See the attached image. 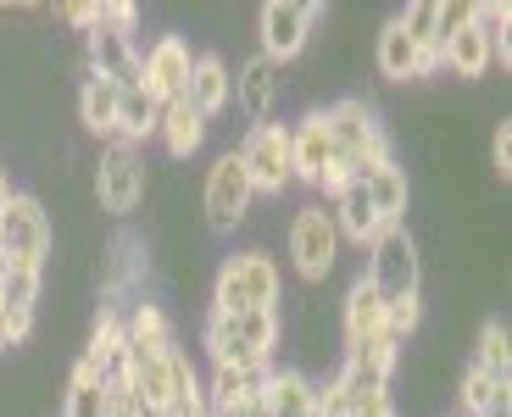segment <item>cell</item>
Returning <instances> with one entry per match:
<instances>
[{
	"instance_id": "obj_1",
	"label": "cell",
	"mask_w": 512,
	"mask_h": 417,
	"mask_svg": "<svg viewBox=\"0 0 512 417\" xmlns=\"http://www.w3.org/2000/svg\"><path fill=\"white\" fill-rule=\"evenodd\" d=\"M284 340V312H206L201 345L212 356V367H273Z\"/></svg>"
},
{
	"instance_id": "obj_2",
	"label": "cell",
	"mask_w": 512,
	"mask_h": 417,
	"mask_svg": "<svg viewBox=\"0 0 512 417\" xmlns=\"http://www.w3.org/2000/svg\"><path fill=\"white\" fill-rule=\"evenodd\" d=\"M123 384L134 390V401L145 406V417H184L195 406H206V384L195 373V362L184 351L167 356H128Z\"/></svg>"
},
{
	"instance_id": "obj_3",
	"label": "cell",
	"mask_w": 512,
	"mask_h": 417,
	"mask_svg": "<svg viewBox=\"0 0 512 417\" xmlns=\"http://www.w3.org/2000/svg\"><path fill=\"white\" fill-rule=\"evenodd\" d=\"M284 301V273L268 251H234L223 256L212 284V312H268Z\"/></svg>"
},
{
	"instance_id": "obj_4",
	"label": "cell",
	"mask_w": 512,
	"mask_h": 417,
	"mask_svg": "<svg viewBox=\"0 0 512 417\" xmlns=\"http://www.w3.org/2000/svg\"><path fill=\"white\" fill-rule=\"evenodd\" d=\"M284 245H290L295 278H301V284H323V278L334 273V262H340V245H346V240H340V228H334L329 206L307 201V206H295Z\"/></svg>"
},
{
	"instance_id": "obj_5",
	"label": "cell",
	"mask_w": 512,
	"mask_h": 417,
	"mask_svg": "<svg viewBox=\"0 0 512 417\" xmlns=\"http://www.w3.org/2000/svg\"><path fill=\"white\" fill-rule=\"evenodd\" d=\"M51 212L39 206V195H12V206L0 212V267H45L51 256Z\"/></svg>"
},
{
	"instance_id": "obj_6",
	"label": "cell",
	"mask_w": 512,
	"mask_h": 417,
	"mask_svg": "<svg viewBox=\"0 0 512 417\" xmlns=\"http://www.w3.org/2000/svg\"><path fill=\"white\" fill-rule=\"evenodd\" d=\"M234 156L245 162V178H251L256 195H284L295 184V173H290V123H251L245 139L234 145Z\"/></svg>"
},
{
	"instance_id": "obj_7",
	"label": "cell",
	"mask_w": 512,
	"mask_h": 417,
	"mask_svg": "<svg viewBox=\"0 0 512 417\" xmlns=\"http://www.w3.org/2000/svg\"><path fill=\"white\" fill-rule=\"evenodd\" d=\"M145 190H151L145 156L134 151V145H123V139H106L101 162H95V201H101V212L128 217L134 206L145 201Z\"/></svg>"
},
{
	"instance_id": "obj_8",
	"label": "cell",
	"mask_w": 512,
	"mask_h": 417,
	"mask_svg": "<svg viewBox=\"0 0 512 417\" xmlns=\"http://www.w3.org/2000/svg\"><path fill=\"white\" fill-rule=\"evenodd\" d=\"M201 206H206V228H218V234H234V228H240L245 217H251L256 190H251V178H245V162H240L234 151H223L218 162L206 167Z\"/></svg>"
},
{
	"instance_id": "obj_9",
	"label": "cell",
	"mask_w": 512,
	"mask_h": 417,
	"mask_svg": "<svg viewBox=\"0 0 512 417\" xmlns=\"http://www.w3.org/2000/svg\"><path fill=\"white\" fill-rule=\"evenodd\" d=\"M362 251H368L362 278H368V284H379V295H407V290H418V240H412L407 223H384L379 234L362 245Z\"/></svg>"
},
{
	"instance_id": "obj_10",
	"label": "cell",
	"mask_w": 512,
	"mask_h": 417,
	"mask_svg": "<svg viewBox=\"0 0 512 417\" xmlns=\"http://www.w3.org/2000/svg\"><path fill=\"white\" fill-rule=\"evenodd\" d=\"M323 6L318 0H268L256 12V34H262V56L268 62H295V56L312 45V28H318Z\"/></svg>"
},
{
	"instance_id": "obj_11",
	"label": "cell",
	"mask_w": 512,
	"mask_h": 417,
	"mask_svg": "<svg viewBox=\"0 0 512 417\" xmlns=\"http://www.w3.org/2000/svg\"><path fill=\"white\" fill-rule=\"evenodd\" d=\"M190 67H195L190 39H184V34H156L151 45L140 51V89L151 95L156 106L184 101V89H190Z\"/></svg>"
},
{
	"instance_id": "obj_12",
	"label": "cell",
	"mask_w": 512,
	"mask_h": 417,
	"mask_svg": "<svg viewBox=\"0 0 512 417\" xmlns=\"http://www.w3.org/2000/svg\"><path fill=\"white\" fill-rule=\"evenodd\" d=\"M290 173L295 184H312V190H323V178L334 173V139L323 112H307L301 123H290Z\"/></svg>"
},
{
	"instance_id": "obj_13",
	"label": "cell",
	"mask_w": 512,
	"mask_h": 417,
	"mask_svg": "<svg viewBox=\"0 0 512 417\" xmlns=\"http://www.w3.org/2000/svg\"><path fill=\"white\" fill-rule=\"evenodd\" d=\"M279 89H284L279 62H268L262 51L245 56L240 73H234V101H240V112L251 117V123H268V112L279 106Z\"/></svg>"
},
{
	"instance_id": "obj_14",
	"label": "cell",
	"mask_w": 512,
	"mask_h": 417,
	"mask_svg": "<svg viewBox=\"0 0 512 417\" xmlns=\"http://www.w3.org/2000/svg\"><path fill=\"white\" fill-rule=\"evenodd\" d=\"M490 67H496V45H490L485 23H479V17H468V23L446 39V51H440V73L468 78V84H474V78H485Z\"/></svg>"
},
{
	"instance_id": "obj_15",
	"label": "cell",
	"mask_w": 512,
	"mask_h": 417,
	"mask_svg": "<svg viewBox=\"0 0 512 417\" xmlns=\"http://www.w3.org/2000/svg\"><path fill=\"white\" fill-rule=\"evenodd\" d=\"M84 73L112 78L117 89H134V84H140V45L95 23L90 28V67H84Z\"/></svg>"
},
{
	"instance_id": "obj_16",
	"label": "cell",
	"mask_w": 512,
	"mask_h": 417,
	"mask_svg": "<svg viewBox=\"0 0 512 417\" xmlns=\"http://www.w3.org/2000/svg\"><path fill=\"white\" fill-rule=\"evenodd\" d=\"M184 101L212 123V117L234 101V67L223 62L218 51H201V56H195V67H190V89H184Z\"/></svg>"
},
{
	"instance_id": "obj_17",
	"label": "cell",
	"mask_w": 512,
	"mask_h": 417,
	"mask_svg": "<svg viewBox=\"0 0 512 417\" xmlns=\"http://www.w3.org/2000/svg\"><path fill=\"white\" fill-rule=\"evenodd\" d=\"M128 323V356H167L179 351V334H173V317L162 301H134L123 312Z\"/></svg>"
},
{
	"instance_id": "obj_18",
	"label": "cell",
	"mask_w": 512,
	"mask_h": 417,
	"mask_svg": "<svg viewBox=\"0 0 512 417\" xmlns=\"http://www.w3.org/2000/svg\"><path fill=\"white\" fill-rule=\"evenodd\" d=\"M396 362H401V345L390 340V334H373V340H362V345H346L340 379H346V384H379V390H390V379H396Z\"/></svg>"
},
{
	"instance_id": "obj_19",
	"label": "cell",
	"mask_w": 512,
	"mask_h": 417,
	"mask_svg": "<svg viewBox=\"0 0 512 417\" xmlns=\"http://www.w3.org/2000/svg\"><path fill=\"white\" fill-rule=\"evenodd\" d=\"M206 128H212V123H206L190 101H167L162 106V123H156V139H162V151L173 156V162H190V156L206 145Z\"/></svg>"
},
{
	"instance_id": "obj_20",
	"label": "cell",
	"mask_w": 512,
	"mask_h": 417,
	"mask_svg": "<svg viewBox=\"0 0 512 417\" xmlns=\"http://www.w3.org/2000/svg\"><path fill=\"white\" fill-rule=\"evenodd\" d=\"M84 362L101 367L106 373H117V367L128 362V323H123V306L101 301V312H95V329H90V345H84Z\"/></svg>"
},
{
	"instance_id": "obj_21",
	"label": "cell",
	"mask_w": 512,
	"mask_h": 417,
	"mask_svg": "<svg viewBox=\"0 0 512 417\" xmlns=\"http://www.w3.org/2000/svg\"><path fill=\"white\" fill-rule=\"evenodd\" d=\"M117 101H123V89L112 78L84 73V84H78V123L95 139H117Z\"/></svg>"
},
{
	"instance_id": "obj_22",
	"label": "cell",
	"mask_w": 512,
	"mask_h": 417,
	"mask_svg": "<svg viewBox=\"0 0 512 417\" xmlns=\"http://www.w3.org/2000/svg\"><path fill=\"white\" fill-rule=\"evenodd\" d=\"M329 217H334V228H340V240H351V245H368L373 234L384 228L379 217H373L362 184H340V190L329 195Z\"/></svg>"
},
{
	"instance_id": "obj_23",
	"label": "cell",
	"mask_w": 512,
	"mask_h": 417,
	"mask_svg": "<svg viewBox=\"0 0 512 417\" xmlns=\"http://www.w3.org/2000/svg\"><path fill=\"white\" fill-rule=\"evenodd\" d=\"M373 67H379V78H390V84H412L418 78V45H412V34L390 17V23L379 28V39H373Z\"/></svg>"
},
{
	"instance_id": "obj_24",
	"label": "cell",
	"mask_w": 512,
	"mask_h": 417,
	"mask_svg": "<svg viewBox=\"0 0 512 417\" xmlns=\"http://www.w3.org/2000/svg\"><path fill=\"white\" fill-rule=\"evenodd\" d=\"M340 329H346V345H362V340H373V334H384V295H379V284H368V278L351 284L346 312H340Z\"/></svg>"
},
{
	"instance_id": "obj_25",
	"label": "cell",
	"mask_w": 512,
	"mask_h": 417,
	"mask_svg": "<svg viewBox=\"0 0 512 417\" xmlns=\"http://www.w3.org/2000/svg\"><path fill=\"white\" fill-rule=\"evenodd\" d=\"M312 390H318V384H312L301 367H268V379H262V401H268L273 417H307Z\"/></svg>"
},
{
	"instance_id": "obj_26",
	"label": "cell",
	"mask_w": 512,
	"mask_h": 417,
	"mask_svg": "<svg viewBox=\"0 0 512 417\" xmlns=\"http://www.w3.org/2000/svg\"><path fill=\"white\" fill-rule=\"evenodd\" d=\"M362 190H368V206H373V217H379V223H401V217H407L412 178H407V167H401V162L379 167V173L362 184Z\"/></svg>"
},
{
	"instance_id": "obj_27",
	"label": "cell",
	"mask_w": 512,
	"mask_h": 417,
	"mask_svg": "<svg viewBox=\"0 0 512 417\" xmlns=\"http://www.w3.org/2000/svg\"><path fill=\"white\" fill-rule=\"evenodd\" d=\"M62 417H106V379H101V367L84 362V356L73 362V379H67V395H62Z\"/></svg>"
},
{
	"instance_id": "obj_28",
	"label": "cell",
	"mask_w": 512,
	"mask_h": 417,
	"mask_svg": "<svg viewBox=\"0 0 512 417\" xmlns=\"http://www.w3.org/2000/svg\"><path fill=\"white\" fill-rule=\"evenodd\" d=\"M156 123H162V106H156L140 84H134V89H123V101H117V139L140 151L145 139L156 134Z\"/></svg>"
},
{
	"instance_id": "obj_29",
	"label": "cell",
	"mask_w": 512,
	"mask_h": 417,
	"mask_svg": "<svg viewBox=\"0 0 512 417\" xmlns=\"http://www.w3.org/2000/svg\"><path fill=\"white\" fill-rule=\"evenodd\" d=\"M262 379H268V367H212V384H206V406L218 412V406L251 401V395H262Z\"/></svg>"
},
{
	"instance_id": "obj_30",
	"label": "cell",
	"mask_w": 512,
	"mask_h": 417,
	"mask_svg": "<svg viewBox=\"0 0 512 417\" xmlns=\"http://www.w3.org/2000/svg\"><path fill=\"white\" fill-rule=\"evenodd\" d=\"M496 401H512L507 379H496V373H485V367L468 362V373H462V384H457V406H462V417H485Z\"/></svg>"
},
{
	"instance_id": "obj_31",
	"label": "cell",
	"mask_w": 512,
	"mask_h": 417,
	"mask_svg": "<svg viewBox=\"0 0 512 417\" xmlns=\"http://www.w3.org/2000/svg\"><path fill=\"white\" fill-rule=\"evenodd\" d=\"M145 273V240H134V234H117L112 240V278H106V301L117 306V295L134 290Z\"/></svg>"
},
{
	"instance_id": "obj_32",
	"label": "cell",
	"mask_w": 512,
	"mask_h": 417,
	"mask_svg": "<svg viewBox=\"0 0 512 417\" xmlns=\"http://www.w3.org/2000/svg\"><path fill=\"white\" fill-rule=\"evenodd\" d=\"M474 367H485V373H496V379H507V373H512V334H507L501 317H485V323H479Z\"/></svg>"
},
{
	"instance_id": "obj_33",
	"label": "cell",
	"mask_w": 512,
	"mask_h": 417,
	"mask_svg": "<svg viewBox=\"0 0 512 417\" xmlns=\"http://www.w3.org/2000/svg\"><path fill=\"white\" fill-rule=\"evenodd\" d=\"M418 323H423V295L418 290H407V295H384V334L390 340H412L418 334Z\"/></svg>"
},
{
	"instance_id": "obj_34",
	"label": "cell",
	"mask_w": 512,
	"mask_h": 417,
	"mask_svg": "<svg viewBox=\"0 0 512 417\" xmlns=\"http://www.w3.org/2000/svg\"><path fill=\"white\" fill-rule=\"evenodd\" d=\"M0 284H6V306H39L45 267H0Z\"/></svg>"
},
{
	"instance_id": "obj_35",
	"label": "cell",
	"mask_w": 512,
	"mask_h": 417,
	"mask_svg": "<svg viewBox=\"0 0 512 417\" xmlns=\"http://www.w3.org/2000/svg\"><path fill=\"white\" fill-rule=\"evenodd\" d=\"M101 28L134 39V28H140V6H128V0H101Z\"/></svg>"
},
{
	"instance_id": "obj_36",
	"label": "cell",
	"mask_w": 512,
	"mask_h": 417,
	"mask_svg": "<svg viewBox=\"0 0 512 417\" xmlns=\"http://www.w3.org/2000/svg\"><path fill=\"white\" fill-rule=\"evenodd\" d=\"M490 167H496V178L507 184V173H512V123H507V117H501L496 139H490Z\"/></svg>"
},
{
	"instance_id": "obj_37",
	"label": "cell",
	"mask_w": 512,
	"mask_h": 417,
	"mask_svg": "<svg viewBox=\"0 0 512 417\" xmlns=\"http://www.w3.org/2000/svg\"><path fill=\"white\" fill-rule=\"evenodd\" d=\"M56 17H62V23H73V28H84V34H90V28L101 23V6H90V0H73V6H56Z\"/></svg>"
},
{
	"instance_id": "obj_38",
	"label": "cell",
	"mask_w": 512,
	"mask_h": 417,
	"mask_svg": "<svg viewBox=\"0 0 512 417\" xmlns=\"http://www.w3.org/2000/svg\"><path fill=\"white\" fill-rule=\"evenodd\" d=\"M206 412H212V406H206ZM212 417H273V412H268V401H262V395H251V401L218 406V412H212Z\"/></svg>"
},
{
	"instance_id": "obj_39",
	"label": "cell",
	"mask_w": 512,
	"mask_h": 417,
	"mask_svg": "<svg viewBox=\"0 0 512 417\" xmlns=\"http://www.w3.org/2000/svg\"><path fill=\"white\" fill-rule=\"evenodd\" d=\"M12 195H17V190H12V178H6V167H0V212L12 206Z\"/></svg>"
},
{
	"instance_id": "obj_40",
	"label": "cell",
	"mask_w": 512,
	"mask_h": 417,
	"mask_svg": "<svg viewBox=\"0 0 512 417\" xmlns=\"http://www.w3.org/2000/svg\"><path fill=\"white\" fill-rule=\"evenodd\" d=\"M184 417H212V412H206V406H195V412H184Z\"/></svg>"
},
{
	"instance_id": "obj_41",
	"label": "cell",
	"mask_w": 512,
	"mask_h": 417,
	"mask_svg": "<svg viewBox=\"0 0 512 417\" xmlns=\"http://www.w3.org/2000/svg\"><path fill=\"white\" fill-rule=\"evenodd\" d=\"M0 317H6V284H0Z\"/></svg>"
},
{
	"instance_id": "obj_42",
	"label": "cell",
	"mask_w": 512,
	"mask_h": 417,
	"mask_svg": "<svg viewBox=\"0 0 512 417\" xmlns=\"http://www.w3.org/2000/svg\"><path fill=\"white\" fill-rule=\"evenodd\" d=\"M0 356H6V334H0Z\"/></svg>"
}]
</instances>
